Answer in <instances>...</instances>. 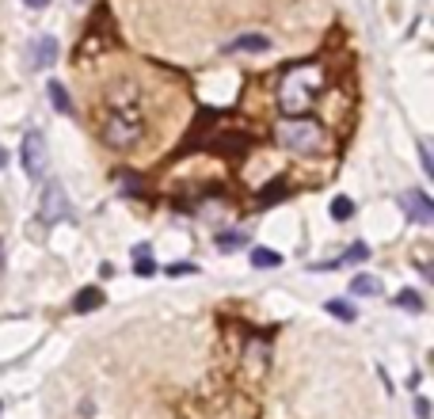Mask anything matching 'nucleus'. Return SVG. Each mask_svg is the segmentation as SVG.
Returning a JSON list of instances; mask_svg holds the SVG:
<instances>
[{
    "label": "nucleus",
    "instance_id": "4",
    "mask_svg": "<svg viewBox=\"0 0 434 419\" xmlns=\"http://www.w3.org/2000/svg\"><path fill=\"white\" fill-rule=\"evenodd\" d=\"M65 217H73V206H69V195L58 180H46L42 187V198H38V222L42 225H58Z\"/></svg>",
    "mask_w": 434,
    "mask_h": 419
},
{
    "label": "nucleus",
    "instance_id": "21",
    "mask_svg": "<svg viewBox=\"0 0 434 419\" xmlns=\"http://www.w3.org/2000/svg\"><path fill=\"white\" fill-rule=\"evenodd\" d=\"M164 274L168 279H183V274H198L195 263H172V267H164Z\"/></svg>",
    "mask_w": 434,
    "mask_h": 419
},
{
    "label": "nucleus",
    "instance_id": "24",
    "mask_svg": "<svg viewBox=\"0 0 434 419\" xmlns=\"http://www.w3.org/2000/svg\"><path fill=\"white\" fill-rule=\"evenodd\" d=\"M419 160H423V172L434 175V157H430V145H427V141H419Z\"/></svg>",
    "mask_w": 434,
    "mask_h": 419
},
{
    "label": "nucleus",
    "instance_id": "11",
    "mask_svg": "<svg viewBox=\"0 0 434 419\" xmlns=\"http://www.w3.org/2000/svg\"><path fill=\"white\" fill-rule=\"evenodd\" d=\"M103 290H99V286H84L81 294L73 297V313H95V309H103Z\"/></svg>",
    "mask_w": 434,
    "mask_h": 419
},
{
    "label": "nucleus",
    "instance_id": "22",
    "mask_svg": "<svg viewBox=\"0 0 434 419\" xmlns=\"http://www.w3.org/2000/svg\"><path fill=\"white\" fill-rule=\"evenodd\" d=\"M133 274H141V279H153V274H157V267H153L149 256H138V263H133Z\"/></svg>",
    "mask_w": 434,
    "mask_h": 419
},
{
    "label": "nucleus",
    "instance_id": "20",
    "mask_svg": "<svg viewBox=\"0 0 434 419\" xmlns=\"http://www.w3.org/2000/svg\"><path fill=\"white\" fill-rule=\"evenodd\" d=\"M324 309H328L331 316H339V321H354V316H358V313H354V305L339 301V297H331V301H324Z\"/></svg>",
    "mask_w": 434,
    "mask_h": 419
},
{
    "label": "nucleus",
    "instance_id": "28",
    "mask_svg": "<svg viewBox=\"0 0 434 419\" xmlns=\"http://www.w3.org/2000/svg\"><path fill=\"white\" fill-rule=\"evenodd\" d=\"M0 274H4V237H0Z\"/></svg>",
    "mask_w": 434,
    "mask_h": 419
},
{
    "label": "nucleus",
    "instance_id": "7",
    "mask_svg": "<svg viewBox=\"0 0 434 419\" xmlns=\"http://www.w3.org/2000/svg\"><path fill=\"white\" fill-rule=\"evenodd\" d=\"M58 53H61L58 38H53V35H38L35 42H31V69H50V65L58 61Z\"/></svg>",
    "mask_w": 434,
    "mask_h": 419
},
{
    "label": "nucleus",
    "instance_id": "5",
    "mask_svg": "<svg viewBox=\"0 0 434 419\" xmlns=\"http://www.w3.org/2000/svg\"><path fill=\"white\" fill-rule=\"evenodd\" d=\"M46 168H50V152H46V138L38 130H27L24 138V172L31 180H46Z\"/></svg>",
    "mask_w": 434,
    "mask_h": 419
},
{
    "label": "nucleus",
    "instance_id": "2",
    "mask_svg": "<svg viewBox=\"0 0 434 419\" xmlns=\"http://www.w3.org/2000/svg\"><path fill=\"white\" fill-rule=\"evenodd\" d=\"M99 138H103L110 149H118V152L138 149L141 138H145V115L138 111V107H122V111H110V115L103 118V126H99Z\"/></svg>",
    "mask_w": 434,
    "mask_h": 419
},
{
    "label": "nucleus",
    "instance_id": "13",
    "mask_svg": "<svg viewBox=\"0 0 434 419\" xmlns=\"http://www.w3.org/2000/svg\"><path fill=\"white\" fill-rule=\"evenodd\" d=\"M46 95H50V103H53V111H58V115H73V95H69V88H65V84L50 81Z\"/></svg>",
    "mask_w": 434,
    "mask_h": 419
},
{
    "label": "nucleus",
    "instance_id": "9",
    "mask_svg": "<svg viewBox=\"0 0 434 419\" xmlns=\"http://www.w3.org/2000/svg\"><path fill=\"white\" fill-rule=\"evenodd\" d=\"M267 355H271L267 339H252L248 351H244V370H248L252 378H263V370H267Z\"/></svg>",
    "mask_w": 434,
    "mask_h": 419
},
{
    "label": "nucleus",
    "instance_id": "23",
    "mask_svg": "<svg viewBox=\"0 0 434 419\" xmlns=\"http://www.w3.org/2000/svg\"><path fill=\"white\" fill-rule=\"evenodd\" d=\"M278 195H286V183H282V180H274L271 187H267V191L259 195V202L267 206V202H274V198H278Z\"/></svg>",
    "mask_w": 434,
    "mask_h": 419
},
{
    "label": "nucleus",
    "instance_id": "26",
    "mask_svg": "<svg viewBox=\"0 0 434 419\" xmlns=\"http://www.w3.org/2000/svg\"><path fill=\"white\" fill-rule=\"evenodd\" d=\"M415 415H419V419H427V415H430V404L423 400V396H419V400H415Z\"/></svg>",
    "mask_w": 434,
    "mask_h": 419
},
{
    "label": "nucleus",
    "instance_id": "3",
    "mask_svg": "<svg viewBox=\"0 0 434 419\" xmlns=\"http://www.w3.org/2000/svg\"><path fill=\"white\" fill-rule=\"evenodd\" d=\"M278 145L289 149V152H316L324 145V126L316 118H286L282 126L274 130Z\"/></svg>",
    "mask_w": 434,
    "mask_h": 419
},
{
    "label": "nucleus",
    "instance_id": "10",
    "mask_svg": "<svg viewBox=\"0 0 434 419\" xmlns=\"http://www.w3.org/2000/svg\"><path fill=\"white\" fill-rule=\"evenodd\" d=\"M210 149H217V152H248L252 138L240 134V130H229V134H214V138H210Z\"/></svg>",
    "mask_w": 434,
    "mask_h": 419
},
{
    "label": "nucleus",
    "instance_id": "8",
    "mask_svg": "<svg viewBox=\"0 0 434 419\" xmlns=\"http://www.w3.org/2000/svg\"><path fill=\"white\" fill-rule=\"evenodd\" d=\"M138 84H130V81H118V84H110L107 88V107L110 111H122V107H138Z\"/></svg>",
    "mask_w": 434,
    "mask_h": 419
},
{
    "label": "nucleus",
    "instance_id": "29",
    "mask_svg": "<svg viewBox=\"0 0 434 419\" xmlns=\"http://www.w3.org/2000/svg\"><path fill=\"white\" fill-rule=\"evenodd\" d=\"M4 164H8V152H4V149H0V168H4Z\"/></svg>",
    "mask_w": 434,
    "mask_h": 419
},
{
    "label": "nucleus",
    "instance_id": "27",
    "mask_svg": "<svg viewBox=\"0 0 434 419\" xmlns=\"http://www.w3.org/2000/svg\"><path fill=\"white\" fill-rule=\"evenodd\" d=\"M24 4L31 8V12H42V8H46V4H50V0H24Z\"/></svg>",
    "mask_w": 434,
    "mask_h": 419
},
{
    "label": "nucleus",
    "instance_id": "15",
    "mask_svg": "<svg viewBox=\"0 0 434 419\" xmlns=\"http://www.w3.org/2000/svg\"><path fill=\"white\" fill-rule=\"evenodd\" d=\"M366 259V244H354L351 252H343L339 259H331V263H316L313 271H339V267H347V263H362Z\"/></svg>",
    "mask_w": 434,
    "mask_h": 419
},
{
    "label": "nucleus",
    "instance_id": "6",
    "mask_svg": "<svg viewBox=\"0 0 434 419\" xmlns=\"http://www.w3.org/2000/svg\"><path fill=\"white\" fill-rule=\"evenodd\" d=\"M400 210H404L415 225H434V202H430L427 191H419V187H408V191L400 195Z\"/></svg>",
    "mask_w": 434,
    "mask_h": 419
},
{
    "label": "nucleus",
    "instance_id": "14",
    "mask_svg": "<svg viewBox=\"0 0 434 419\" xmlns=\"http://www.w3.org/2000/svg\"><path fill=\"white\" fill-rule=\"evenodd\" d=\"M381 279L377 274H354L351 279V294H358V297H381Z\"/></svg>",
    "mask_w": 434,
    "mask_h": 419
},
{
    "label": "nucleus",
    "instance_id": "19",
    "mask_svg": "<svg viewBox=\"0 0 434 419\" xmlns=\"http://www.w3.org/2000/svg\"><path fill=\"white\" fill-rule=\"evenodd\" d=\"M244 248V233H217V252L221 256H232V252Z\"/></svg>",
    "mask_w": 434,
    "mask_h": 419
},
{
    "label": "nucleus",
    "instance_id": "1",
    "mask_svg": "<svg viewBox=\"0 0 434 419\" xmlns=\"http://www.w3.org/2000/svg\"><path fill=\"white\" fill-rule=\"evenodd\" d=\"M324 92V69L313 61H301V65H289L278 81V107L289 115V118H301L313 99Z\"/></svg>",
    "mask_w": 434,
    "mask_h": 419
},
{
    "label": "nucleus",
    "instance_id": "12",
    "mask_svg": "<svg viewBox=\"0 0 434 419\" xmlns=\"http://www.w3.org/2000/svg\"><path fill=\"white\" fill-rule=\"evenodd\" d=\"M237 50H244V53H263V50H271V38H267V35H240V38L229 42V53H237Z\"/></svg>",
    "mask_w": 434,
    "mask_h": 419
},
{
    "label": "nucleus",
    "instance_id": "25",
    "mask_svg": "<svg viewBox=\"0 0 434 419\" xmlns=\"http://www.w3.org/2000/svg\"><path fill=\"white\" fill-rule=\"evenodd\" d=\"M122 191H126V195H141V183H138V175H126V183H122Z\"/></svg>",
    "mask_w": 434,
    "mask_h": 419
},
{
    "label": "nucleus",
    "instance_id": "17",
    "mask_svg": "<svg viewBox=\"0 0 434 419\" xmlns=\"http://www.w3.org/2000/svg\"><path fill=\"white\" fill-rule=\"evenodd\" d=\"M393 305H396V309H408V313H423V309H427V305H423V297H419L415 290H400Z\"/></svg>",
    "mask_w": 434,
    "mask_h": 419
},
{
    "label": "nucleus",
    "instance_id": "18",
    "mask_svg": "<svg viewBox=\"0 0 434 419\" xmlns=\"http://www.w3.org/2000/svg\"><path fill=\"white\" fill-rule=\"evenodd\" d=\"M331 217H336V222H351V217H354V202H351L347 195L331 198Z\"/></svg>",
    "mask_w": 434,
    "mask_h": 419
},
{
    "label": "nucleus",
    "instance_id": "16",
    "mask_svg": "<svg viewBox=\"0 0 434 419\" xmlns=\"http://www.w3.org/2000/svg\"><path fill=\"white\" fill-rule=\"evenodd\" d=\"M252 267H259V271H271V267H282V256L271 248H252Z\"/></svg>",
    "mask_w": 434,
    "mask_h": 419
}]
</instances>
